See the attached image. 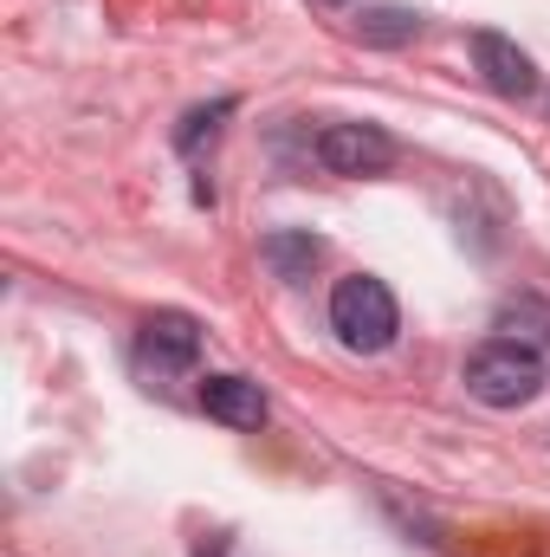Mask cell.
Masks as SVG:
<instances>
[{"label": "cell", "instance_id": "obj_1", "mask_svg": "<svg viewBox=\"0 0 550 557\" xmlns=\"http://www.w3.org/2000/svg\"><path fill=\"white\" fill-rule=\"evenodd\" d=\"M330 331L343 337V350H363V357L389 350V344H396V331H402L396 292H389L376 273L337 278V292H330Z\"/></svg>", "mask_w": 550, "mask_h": 557}, {"label": "cell", "instance_id": "obj_2", "mask_svg": "<svg viewBox=\"0 0 550 557\" xmlns=\"http://www.w3.org/2000/svg\"><path fill=\"white\" fill-rule=\"evenodd\" d=\"M466 389L486 409H518V403H532L545 389V357L532 344H518V337H492V344H479L466 357Z\"/></svg>", "mask_w": 550, "mask_h": 557}, {"label": "cell", "instance_id": "obj_3", "mask_svg": "<svg viewBox=\"0 0 550 557\" xmlns=\"http://www.w3.org/2000/svg\"><path fill=\"white\" fill-rule=\"evenodd\" d=\"M317 162L330 175H383L396 162V137L376 124H330L317 131Z\"/></svg>", "mask_w": 550, "mask_h": 557}, {"label": "cell", "instance_id": "obj_4", "mask_svg": "<svg viewBox=\"0 0 550 557\" xmlns=\"http://www.w3.org/2000/svg\"><path fill=\"white\" fill-rule=\"evenodd\" d=\"M473 65H479V78H486L499 98H532V91H538L532 52H518L505 33H473Z\"/></svg>", "mask_w": 550, "mask_h": 557}, {"label": "cell", "instance_id": "obj_5", "mask_svg": "<svg viewBox=\"0 0 550 557\" xmlns=\"http://www.w3.org/2000/svg\"><path fill=\"white\" fill-rule=\"evenodd\" d=\"M201 357V324L188 318V311H155L149 324H142V363H155V370H188Z\"/></svg>", "mask_w": 550, "mask_h": 557}, {"label": "cell", "instance_id": "obj_6", "mask_svg": "<svg viewBox=\"0 0 550 557\" xmlns=\"http://www.w3.org/2000/svg\"><path fill=\"white\" fill-rule=\"evenodd\" d=\"M201 409L214 421H227V428H260L266 421V396H260V383H247V376H201Z\"/></svg>", "mask_w": 550, "mask_h": 557}, {"label": "cell", "instance_id": "obj_7", "mask_svg": "<svg viewBox=\"0 0 550 557\" xmlns=\"http://www.w3.org/2000/svg\"><path fill=\"white\" fill-rule=\"evenodd\" d=\"M357 33H363L370 46H409L414 33H421V13H414V7H370V13L357 20Z\"/></svg>", "mask_w": 550, "mask_h": 557}, {"label": "cell", "instance_id": "obj_8", "mask_svg": "<svg viewBox=\"0 0 550 557\" xmlns=\"http://www.w3.org/2000/svg\"><path fill=\"white\" fill-rule=\"evenodd\" d=\"M227 117H234V98H221V104H208V111H188V117H182V131H175V149H182V156H201L208 143L221 137V124H227Z\"/></svg>", "mask_w": 550, "mask_h": 557}, {"label": "cell", "instance_id": "obj_9", "mask_svg": "<svg viewBox=\"0 0 550 557\" xmlns=\"http://www.w3.org/2000/svg\"><path fill=\"white\" fill-rule=\"evenodd\" d=\"M266 260L278 267V278H304L317 267V240L311 234H273L266 240Z\"/></svg>", "mask_w": 550, "mask_h": 557}, {"label": "cell", "instance_id": "obj_10", "mask_svg": "<svg viewBox=\"0 0 550 557\" xmlns=\"http://www.w3.org/2000/svg\"><path fill=\"white\" fill-rule=\"evenodd\" d=\"M324 7H343V0H324Z\"/></svg>", "mask_w": 550, "mask_h": 557}]
</instances>
